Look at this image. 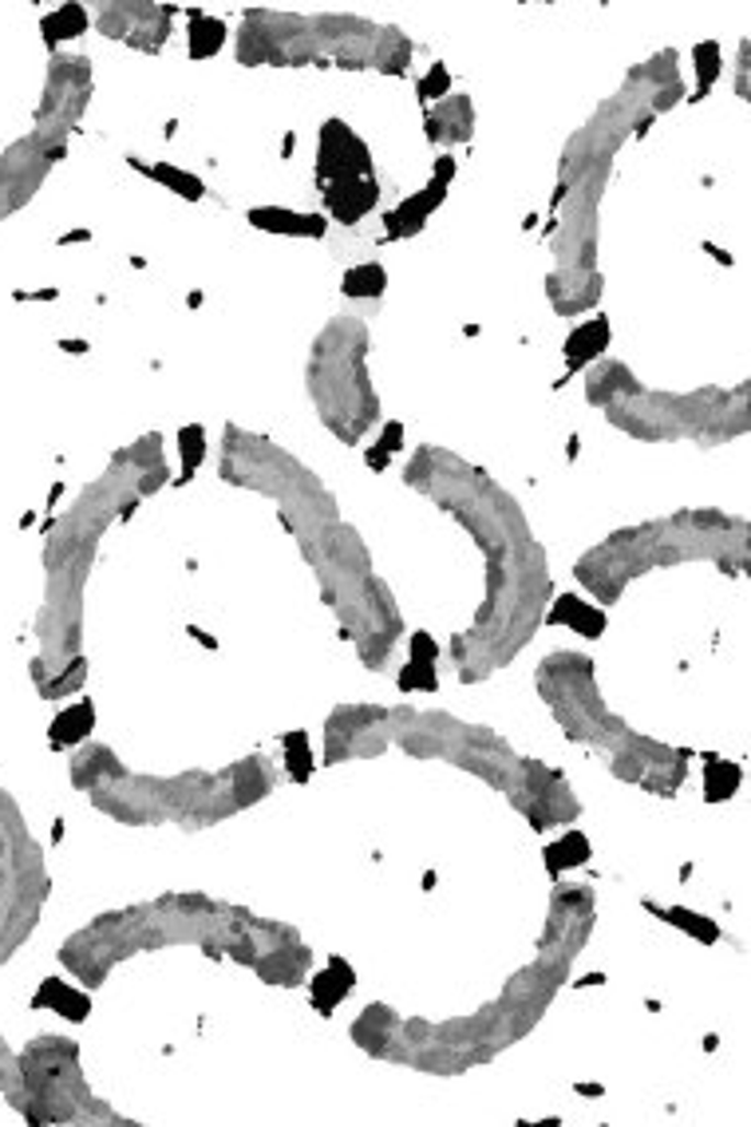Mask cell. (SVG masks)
<instances>
[{
    "instance_id": "cell-23",
    "label": "cell",
    "mask_w": 751,
    "mask_h": 1127,
    "mask_svg": "<svg viewBox=\"0 0 751 1127\" xmlns=\"http://www.w3.org/2000/svg\"><path fill=\"white\" fill-rule=\"evenodd\" d=\"M178 459H182V479H190L206 459V427L190 424L178 432Z\"/></svg>"
},
{
    "instance_id": "cell-24",
    "label": "cell",
    "mask_w": 751,
    "mask_h": 1127,
    "mask_svg": "<svg viewBox=\"0 0 751 1127\" xmlns=\"http://www.w3.org/2000/svg\"><path fill=\"white\" fill-rule=\"evenodd\" d=\"M400 447H404V424H400V420H388V424L380 427V439H375L365 455L368 467H372V471H384L388 459H392V451H400Z\"/></svg>"
},
{
    "instance_id": "cell-8",
    "label": "cell",
    "mask_w": 751,
    "mask_h": 1127,
    "mask_svg": "<svg viewBox=\"0 0 751 1127\" xmlns=\"http://www.w3.org/2000/svg\"><path fill=\"white\" fill-rule=\"evenodd\" d=\"M609 336H613V328L605 313L582 321V325L570 333V341H565V372L573 376V372H582L585 365H593V360L609 348Z\"/></svg>"
},
{
    "instance_id": "cell-15",
    "label": "cell",
    "mask_w": 751,
    "mask_h": 1127,
    "mask_svg": "<svg viewBox=\"0 0 751 1127\" xmlns=\"http://www.w3.org/2000/svg\"><path fill=\"white\" fill-rule=\"evenodd\" d=\"M743 780V768L736 760H720V756H704V771H700V783H704V800L708 803H720L731 800L736 788Z\"/></svg>"
},
{
    "instance_id": "cell-27",
    "label": "cell",
    "mask_w": 751,
    "mask_h": 1127,
    "mask_svg": "<svg viewBox=\"0 0 751 1127\" xmlns=\"http://www.w3.org/2000/svg\"><path fill=\"white\" fill-rule=\"evenodd\" d=\"M68 665H71V669L59 672L56 681L44 684V692H40V696H48V701H52V696H64V689H76V684H83V677H88V665L79 661V657H76V661H68Z\"/></svg>"
},
{
    "instance_id": "cell-18",
    "label": "cell",
    "mask_w": 751,
    "mask_h": 1127,
    "mask_svg": "<svg viewBox=\"0 0 751 1127\" xmlns=\"http://www.w3.org/2000/svg\"><path fill=\"white\" fill-rule=\"evenodd\" d=\"M40 29H44V40H48L52 48H56V44H68V40L88 32V9H83V4H64V9H56L52 16H44Z\"/></svg>"
},
{
    "instance_id": "cell-26",
    "label": "cell",
    "mask_w": 751,
    "mask_h": 1127,
    "mask_svg": "<svg viewBox=\"0 0 751 1127\" xmlns=\"http://www.w3.org/2000/svg\"><path fill=\"white\" fill-rule=\"evenodd\" d=\"M447 88H451V71H447L444 64H431V68H427V76L415 83V91H419V99H424V103H444Z\"/></svg>"
},
{
    "instance_id": "cell-10",
    "label": "cell",
    "mask_w": 751,
    "mask_h": 1127,
    "mask_svg": "<svg viewBox=\"0 0 751 1127\" xmlns=\"http://www.w3.org/2000/svg\"><path fill=\"white\" fill-rule=\"evenodd\" d=\"M546 625H570V629L582 633V637H602L605 610H597V605L578 598V593H562V598H553L550 613H546Z\"/></svg>"
},
{
    "instance_id": "cell-4",
    "label": "cell",
    "mask_w": 751,
    "mask_h": 1127,
    "mask_svg": "<svg viewBox=\"0 0 751 1127\" xmlns=\"http://www.w3.org/2000/svg\"><path fill=\"white\" fill-rule=\"evenodd\" d=\"M372 155L360 143L348 123L340 119H328L321 127V143H316V182L328 187V182H340V178H372Z\"/></svg>"
},
{
    "instance_id": "cell-22",
    "label": "cell",
    "mask_w": 751,
    "mask_h": 1127,
    "mask_svg": "<svg viewBox=\"0 0 751 1127\" xmlns=\"http://www.w3.org/2000/svg\"><path fill=\"white\" fill-rule=\"evenodd\" d=\"M281 744H285L289 775H293L296 783H305L309 771L316 768V756H313V748H309V732H289V736H281Z\"/></svg>"
},
{
    "instance_id": "cell-28",
    "label": "cell",
    "mask_w": 751,
    "mask_h": 1127,
    "mask_svg": "<svg viewBox=\"0 0 751 1127\" xmlns=\"http://www.w3.org/2000/svg\"><path fill=\"white\" fill-rule=\"evenodd\" d=\"M407 652H412L415 661H439V657H444L439 641H435L431 633H424V629H415V633H412V641H407Z\"/></svg>"
},
{
    "instance_id": "cell-2",
    "label": "cell",
    "mask_w": 751,
    "mask_h": 1127,
    "mask_svg": "<svg viewBox=\"0 0 751 1127\" xmlns=\"http://www.w3.org/2000/svg\"><path fill=\"white\" fill-rule=\"evenodd\" d=\"M542 696L550 701V708L558 712V721L570 736L590 744H605L613 740H629V732L621 728V721H613L602 704V692H593V665L590 657H553L542 665Z\"/></svg>"
},
{
    "instance_id": "cell-1",
    "label": "cell",
    "mask_w": 751,
    "mask_h": 1127,
    "mask_svg": "<svg viewBox=\"0 0 751 1127\" xmlns=\"http://www.w3.org/2000/svg\"><path fill=\"white\" fill-rule=\"evenodd\" d=\"M365 328L356 321H333L313 353V400L321 404V420L345 444H352L375 420V392L365 372Z\"/></svg>"
},
{
    "instance_id": "cell-19",
    "label": "cell",
    "mask_w": 751,
    "mask_h": 1127,
    "mask_svg": "<svg viewBox=\"0 0 751 1127\" xmlns=\"http://www.w3.org/2000/svg\"><path fill=\"white\" fill-rule=\"evenodd\" d=\"M649 910H657V918L669 922V926H676V929H684L688 938L704 941V946H716V941H720V926L708 922L704 914H692V910H681V906H652V902H649Z\"/></svg>"
},
{
    "instance_id": "cell-3",
    "label": "cell",
    "mask_w": 751,
    "mask_h": 1127,
    "mask_svg": "<svg viewBox=\"0 0 751 1127\" xmlns=\"http://www.w3.org/2000/svg\"><path fill=\"white\" fill-rule=\"evenodd\" d=\"M44 1040H48V1045L32 1048L29 1064H24V1084H29L32 1100L44 1107L36 1119H71L79 1107L76 1100H88L83 1080H79V1068H76V1048L56 1037H44Z\"/></svg>"
},
{
    "instance_id": "cell-13",
    "label": "cell",
    "mask_w": 751,
    "mask_h": 1127,
    "mask_svg": "<svg viewBox=\"0 0 751 1127\" xmlns=\"http://www.w3.org/2000/svg\"><path fill=\"white\" fill-rule=\"evenodd\" d=\"M91 728H96V704L91 701L68 704V708L52 721V744H56V748H71V744L88 740Z\"/></svg>"
},
{
    "instance_id": "cell-11",
    "label": "cell",
    "mask_w": 751,
    "mask_h": 1127,
    "mask_svg": "<svg viewBox=\"0 0 751 1127\" xmlns=\"http://www.w3.org/2000/svg\"><path fill=\"white\" fill-rule=\"evenodd\" d=\"M352 989H356L352 966H348L345 958H328V966L313 978V1008L316 1013H325V1017H333L336 1005H340Z\"/></svg>"
},
{
    "instance_id": "cell-17",
    "label": "cell",
    "mask_w": 751,
    "mask_h": 1127,
    "mask_svg": "<svg viewBox=\"0 0 751 1127\" xmlns=\"http://www.w3.org/2000/svg\"><path fill=\"white\" fill-rule=\"evenodd\" d=\"M388 289V269L380 261H365V266H352L340 281V293L352 297V301H375V297Z\"/></svg>"
},
{
    "instance_id": "cell-20",
    "label": "cell",
    "mask_w": 751,
    "mask_h": 1127,
    "mask_svg": "<svg viewBox=\"0 0 751 1127\" xmlns=\"http://www.w3.org/2000/svg\"><path fill=\"white\" fill-rule=\"evenodd\" d=\"M147 170L155 182H162L167 190H175L178 198H190V202H198V198H206V187H202V178L198 175H190V170H178V167H170V163H155V167H143Z\"/></svg>"
},
{
    "instance_id": "cell-16",
    "label": "cell",
    "mask_w": 751,
    "mask_h": 1127,
    "mask_svg": "<svg viewBox=\"0 0 751 1127\" xmlns=\"http://www.w3.org/2000/svg\"><path fill=\"white\" fill-rule=\"evenodd\" d=\"M222 44H226V24H222V20H214V16H206V12H190V24H187L190 59L217 56V52H222Z\"/></svg>"
},
{
    "instance_id": "cell-6",
    "label": "cell",
    "mask_w": 751,
    "mask_h": 1127,
    "mask_svg": "<svg viewBox=\"0 0 751 1127\" xmlns=\"http://www.w3.org/2000/svg\"><path fill=\"white\" fill-rule=\"evenodd\" d=\"M447 187H451V182H444V178H435V175H431V182H427V187L419 190V194L404 198V202H400V207H395L392 214L384 217L388 237H412V234H419V230L427 226V217H431L435 210L444 207Z\"/></svg>"
},
{
    "instance_id": "cell-25",
    "label": "cell",
    "mask_w": 751,
    "mask_h": 1127,
    "mask_svg": "<svg viewBox=\"0 0 751 1127\" xmlns=\"http://www.w3.org/2000/svg\"><path fill=\"white\" fill-rule=\"evenodd\" d=\"M400 692H435L439 689V672H435V661H415L407 657V665L400 669Z\"/></svg>"
},
{
    "instance_id": "cell-12",
    "label": "cell",
    "mask_w": 751,
    "mask_h": 1127,
    "mask_svg": "<svg viewBox=\"0 0 751 1127\" xmlns=\"http://www.w3.org/2000/svg\"><path fill=\"white\" fill-rule=\"evenodd\" d=\"M32 1005H36V1008H52V1013H59V1017H68V1020H88V1013H91V997H88V993L71 989L64 978H48V981H44V985H40V993L32 997Z\"/></svg>"
},
{
    "instance_id": "cell-7",
    "label": "cell",
    "mask_w": 751,
    "mask_h": 1127,
    "mask_svg": "<svg viewBox=\"0 0 751 1127\" xmlns=\"http://www.w3.org/2000/svg\"><path fill=\"white\" fill-rule=\"evenodd\" d=\"M249 226L266 230V234L325 237L328 217L325 214H305V210H289V207H254L249 210Z\"/></svg>"
},
{
    "instance_id": "cell-9",
    "label": "cell",
    "mask_w": 751,
    "mask_h": 1127,
    "mask_svg": "<svg viewBox=\"0 0 751 1127\" xmlns=\"http://www.w3.org/2000/svg\"><path fill=\"white\" fill-rule=\"evenodd\" d=\"M471 123H474V108L467 96H447L439 103V111L427 115V138L431 143H459V138H471Z\"/></svg>"
},
{
    "instance_id": "cell-29",
    "label": "cell",
    "mask_w": 751,
    "mask_h": 1127,
    "mask_svg": "<svg viewBox=\"0 0 751 1127\" xmlns=\"http://www.w3.org/2000/svg\"><path fill=\"white\" fill-rule=\"evenodd\" d=\"M0 1052H4V1045H0ZM0 1084H4V1076H0Z\"/></svg>"
},
{
    "instance_id": "cell-14",
    "label": "cell",
    "mask_w": 751,
    "mask_h": 1127,
    "mask_svg": "<svg viewBox=\"0 0 751 1127\" xmlns=\"http://www.w3.org/2000/svg\"><path fill=\"white\" fill-rule=\"evenodd\" d=\"M590 839H585L582 830H565L562 839L558 843H550V847L542 850V859H546V870H550L553 879H562L565 870H578V867H585L590 862Z\"/></svg>"
},
{
    "instance_id": "cell-21",
    "label": "cell",
    "mask_w": 751,
    "mask_h": 1127,
    "mask_svg": "<svg viewBox=\"0 0 751 1127\" xmlns=\"http://www.w3.org/2000/svg\"><path fill=\"white\" fill-rule=\"evenodd\" d=\"M692 68H696V99L700 96H708L711 91V83L720 79V71H724V59H720V44L716 40H704V44H696L692 48Z\"/></svg>"
},
{
    "instance_id": "cell-5",
    "label": "cell",
    "mask_w": 751,
    "mask_h": 1127,
    "mask_svg": "<svg viewBox=\"0 0 751 1127\" xmlns=\"http://www.w3.org/2000/svg\"><path fill=\"white\" fill-rule=\"evenodd\" d=\"M380 202V182L372 178H340V182H328L325 187V207L336 222L356 226L360 217H368Z\"/></svg>"
}]
</instances>
